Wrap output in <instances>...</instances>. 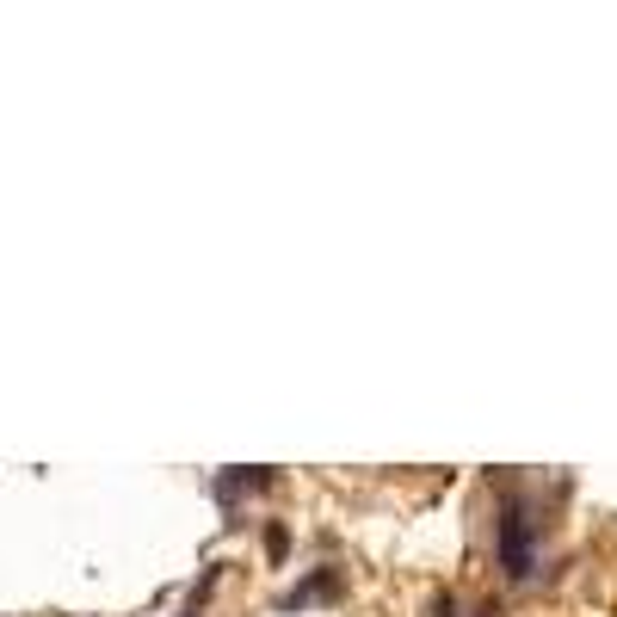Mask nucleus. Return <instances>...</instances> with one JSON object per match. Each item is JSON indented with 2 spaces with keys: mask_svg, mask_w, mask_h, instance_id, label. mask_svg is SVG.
I'll list each match as a JSON object with an SVG mask.
<instances>
[{
  "mask_svg": "<svg viewBox=\"0 0 617 617\" xmlns=\"http://www.w3.org/2000/svg\"><path fill=\"white\" fill-rule=\"evenodd\" d=\"M537 537H543L537 500L525 488H506L500 494V519H494V562H500L506 580H531L537 574Z\"/></svg>",
  "mask_w": 617,
  "mask_h": 617,
  "instance_id": "f257e3e1",
  "label": "nucleus"
},
{
  "mask_svg": "<svg viewBox=\"0 0 617 617\" xmlns=\"http://www.w3.org/2000/svg\"><path fill=\"white\" fill-rule=\"evenodd\" d=\"M426 617H463V599H457V593H432V599H426Z\"/></svg>",
  "mask_w": 617,
  "mask_h": 617,
  "instance_id": "39448f33",
  "label": "nucleus"
},
{
  "mask_svg": "<svg viewBox=\"0 0 617 617\" xmlns=\"http://www.w3.org/2000/svg\"><path fill=\"white\" fill-rule=\"evenodd\" d=\"M272 482H278V469H223V476L210 482V494H216L223 513H241V500H247L253 488H272Z\"/></svg>",
  "mask_w": 617,
  "mask_h": 617,
  "instance_id": "f03ea898",
  "label": "nucleus"
},
{
  "mask_svg": "<svg viewBox=\"0 0 617 617\" xmlns=\"http://www.w3.org/2000/svg\"><path fill=\"white\" fill-rule=\"evenodd\" d=\"M179 617H198V611H192V605H186V611H179Z\"/></svg>",
  "mask_w": 617,
  "mask_h": 617,
  "instance_id": "423d86ee",
  "label": "nucleus"
},
{
  "mask_svg": "<svg viewBox=\"0 0 617 617\" xmlns=\"http://www.w3.org/2000/svg\"><path fill=\"white\" fill-rule=\"evenodd\" d=\"M346 593V574L340 568H309L297 580V593H284V611H303V605H334Z\"/></svg>",
  "mask_w": 617,
  "mask_h": 617,
  "instance_id": "7ed1b4c3",
  "label": "nucleus"
},
{
  "mask_svg": "<svg viewBox=\"0 0 617 617\" xmlns=\"http://www.w3.org/2000/svg\"><path fill=\"white\" fill-rule=\"evenodd\" d=\"M284 550H290V531H284V519H272V525H266V556L284 562Z\"/></svg>",
  "mask_w": 617,
  "mask_h": 617,
  "instance_id": "20e7f679",
  "label": "nucleus"
}]
</instances>
